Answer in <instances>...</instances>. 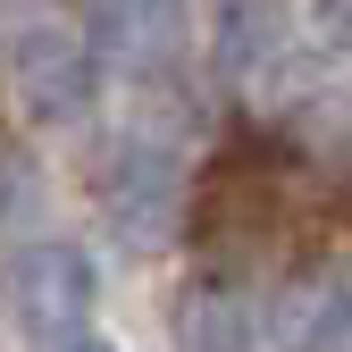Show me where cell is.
<instances>
[{
  "label": "cell",
  "instance_id": "cell-8",
  "mask_svg": "<svg viewBox=\"0 0 352 352\" xmlns=\"http://www.w3.org/2000/svg\"><path fill=\"white\" fill-rule=\"evenodd\" d=\"M285 42V0H227L218 17V59L227 67H260Z\"/></svg>",
  "mask_w": 352,
  "mask_h": 352
},
{
  "label": "cell",
  "instance_id": "cell-2",
  "mask_svg": "<svg viewBox=\"0 0 352 352\" xmlns=\"http://www.w3.org/2000/svg\"><path fill=\"white\" fill-rule=\"evenodd\" d=\"M93 294H101V277H93V260L76 243H25V252H9V269H0L9 319H25L34 336H59V344L93 319Z\"/></svg>",
  "mask_w": 352,
  "mask_h": 352
},
{
  "label": "cell",
  "instance_id": "cell-1",
  "mask_svg": "<svg viewBox=\"0 0 352 352\" xmlns=\"http://www.w3.org/2000/svg\"><path fill=\"white\" fill-rule=\"evenodd\" d=\"M352 227V185L319 176L302 151L252 135L235 151H218L193 185V210H185V235L201 260L218 269H260V260H285L311 235H336Z\"/></svg>",
  "mask_w": 352,
  "mask_h": 352
},
{
  "label": "cell",
  "instance_id": "cell-5",
  "mask_svg": "<svg viewBox=\"0 0 352 352\" xmlns=\"http://www.w3.org/2000/svg\"><path fill=\"white\" fill-rule=\"evenodd\" d=\"M93 84H101V59L84 51L76 34H25L17 42V93L42 126H67L93 109Z\"/></svg>",
  "mask_w": 352,
  "mask_h": 352
},
{
  "label": "cell",
  "instance_id": "cell-7",
  "mask_svg": "<svg viewBox=\"0 0 352 352\" xmlns=\"http://www.w3.org/2000/svg\"><path fill=\"white\" fill-rule=\"evenodd\" d=\"M176 336L185 352H252V302L235 285H193L176 302Z\"/></svg>",
  "mask_w": 352,
  "mask_h": 352
},
{
  "label": "cell",
  "instance_id": "cell-6",
  "mask_svg": "<svg viewBox=\"0 0 352 352\" xmlns=\"http://www.w3.org/2000/svg\"><path fill=\"white\" fill-rule=\"evenodd\" d=\"M269 336H277V352H344V344H352V285H336V277L294 285V294L277 302Z\"/></svg>",
  "mask_w": 352,
  "mask_h": 352
},
{
  "label": "cell",
  "instance_id": "cell-4",
  "mask_svg": "<svg viewBox=\"0 0 352 352\" xmlns=\"http://www.w3.org/2000/svg\"><path fill=\"white\" fill-rule=\"evenodd\" d=\"M193 51V25L176 0H101V51L118 76H168V67H185Z\"/></svg>",
  "mask_w": 352,
  "mask_h": 352
},
{
  "label": "cell",
  "instance_id": "cell-3",
  "mask_svg": "<svg viewBox=\"0 0 352 352\" xmlns=\"http://www.w3.org/2000/svg\"><path fill=\"white\" fill-rule=\"evenodd\" d=\"M101 210H109V227L135 252H160L176 235V168H168V151L126 143L109 160V176H101Z\"/></svg>",
  "mask_w": 352,
  "mask_h": 352
},
{
  "label": "cell",
  "instance_id": "cell-10",
  "mask_svg": "<svg viewBox=\"0 0 352 352\" xmlns=\"http://www.w3.org/2000/svg\"><path fill=\"white\" fill-rule=\"evenodd\" d=\"M51 352H101V344H93V336H67V344H51Z\"/></svg>",
  "mask_w": 352,
  "mask_h": 352
},
{
  "label": "cell",
  "instance_id": "cell-9",
  "mask_svg": "<svg viewBox=\"0 0 352 352\" xmlns=\"http://www.w3.org/2000/svg\"><path fill=\"white\" fill-rule=\"evenodd\" d=\"M311 25H319V42H327V51H344V59H352V0H319V9H311Z\"/></svg>",
  "mask_w": 352,
  "mask_h": 352
}]
</instances>
